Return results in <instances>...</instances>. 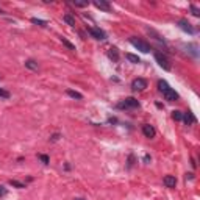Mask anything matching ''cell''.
I'll return each mask as SVG.
<instances>
[{
  "instance_id": "cell-1",
  "label": "cell",
  "mask_w": 200,
  "mask_h": 200,
  "mask_svg": "<svg viewBox=\"0 0 200 200\" xmlns=\"http://www.w3.org/2000/svg\"><path fill=\"white\" fill-rule=\"evenodd\" d=\"M130 44L133 45V47H136L138 50H141L142 53H149L150 50H152V47H150V44H147L145 41H142V39H136V38H130Z\"/></svg>"
},
{
  "instance_id": "cell-2",
  "label": "cell",
  "mask_w": 200,
  "mask_h": 200,
  "mask_svg": "<svg viewBox=\"0 0 200 200\" xmlns=\"http://www.w3.org/2000/svg\"><path fill=\"white\" fill-rule=\"evenodd\" d=\"M155 60H156V63L160 64V67H163L164 70H170V63H169V60H167V56L164 55V53L155 52Z\"/></svg>"
},
{
  "instance_id": "cell-3",
  "label": "cell",
  "mask_w": 200,
  "mask_h": 200,
  "mask_svg": "<svg viewBox=\"0 0 200 200\" xmlns=\"http://www.w3.org/2000/svg\"><path fill=\"white\" fill-rule=\"evenodd\" d=\"M88 33L92 36L94 39H97V41L106 39V33H105L103 30H100V28H95V27H89V28H88Z\"/></svg>"
},
{
  "instance_id": "cell-4",
  "label": "cell",
  "mask_w": 200,
  "mask_h": 200,
  "mask_svg": "<svg viewBox=\"0 0 200 200\" xmlns=\"http://www.w3.org/2000/svg\"><path fill=\"white\" fill-rule=\"evenodd\" d=\"M119 108H139V102L134 97H127L122 103H119Z\"/></svg>"
},
{
  "instance_id": "cell-5",
  "label": "cell",
  "mask_w": 200,
  "mask_h": 200,
  "mask_svg": "<svg viewBox=\"0 0 200 200\" xmlns=\"http://www.w3.org/2000/svg\"><path fill=\"white\" fill-rule=\"evenodd\" d=\"M145 88H147V81L144 78H134L131 81V89L133 91H144Z\"/></svg>"
},
{
  "instance_id": "cell-6",
  "label": "cell",
  "mask_w": 200,
  "mask_h": 200,
  "mask_svg": "<svg viewBox=\"0 0 200 200\" xmlns=\"http://www.w3.org/2000/svg\"><path fill=\"white\" fill-rule=\"evenodd\" d=\"M178 27L183 31H186V33H189V34H195V28L192 25H191L188 21H185V19H181V21H178Z\"/></svg>"
},
{
  "instance_id": "cell-7",
  "label": "cell",
  "mask_w": 200,
  "mask_h": 200,
  "mask_svg": "<svg viewBox=\"0 0 200 200\" xmlns=\"http://www.w3.org/2000/svg\"><path fill=\"white\" fill-rule=\"evenodd\" d=\"M142 133H144V136H145V138H149V139L155 138V134H156L155 128H153V125H150V124H145V125H142Z\"/></svg>"
},
{
  "instance_id": "cell-8",
  "label": "cell",
  "mask_w": 200,
  "mask_h": 200,
  "mask_svg": "<svg viewBox=\"0 0 200 200\" xmlns=\"http://www.w3.org/2000/svg\"><path fill=\"white\" fill-rule=\"evenodd\" d=\"M163 95H164V98L169 100V102H175V100H178V92H175L172 88L166 89L164 92H163Z\"/></svg>"
},
{
  "instance_id": "cell-9",
  "label": "cell",
  "mask_w": 200,
  "mask_h": 200,
  "mask_svg": "<svg viewBox=\"0 0 200 200\" xmlns=\"http://www.w3.org/2000/svg\"><path fill=\"white\" fill-rule=\"evenodd\" d=\"M94 5L102 11H111V5L106 2V0H94Z\"/></svg>"
},
{
  "instance_id": "cell-10",
  "label": "cell",
  "mask_w": 200,
  "mask_h": 200,
  "mask_svg": "<svg viewBox=\"0 0 200 200\" xmlns=\"http://www.w3.org/2000/svg\"><path fill=\"white\" fill-rule=\"evenodd\" d=\"M181 121H183L186 125H192V124H195V117L191 111H186V113H183V119Z\"/></svg>"
},
{
  "instance_id": "cell-11",
  "label": "cell",
  "mask_w": 200,
  "mask_h": 200,
  "mask_svg": "<svg viewBox=\"0 0 200 200\" xmlns=\"http://www.w3.org/2000/svg\"><path fill=\"white\" fill-rule=\"evenodd\" d=\"M163 183H164L167 188H175L177 185V178L174 175H166L164 178H163Z\"/></svg>"
},
{
  "instance_id": "cell-12",
  "label": "cell",
  "mask_w": 200,
  "mask_h": 200,
  "mask_svg": "<svg viewBox=\"0 0 200 200\" xmlns=\"http://www.w3.org/2000/svg\"><path fill=\"white\" fill-rule=\"evenodd\" d=\"M25 67L27 69H30V70H38V63H36L34 60H27L25 61Z\"/></svg>"
},
{
  "instance_id": "cell-13",
  "label": "cell",
  "mask_w": 200,
  "mask_h": 200,
  "mask_svg": "<svg viewBox=\"0 0 200 200\" xmlns=\"http://www.w3.org/2000/svg\"><path fill=\"white\" fill-rule=\"evenodd\" d=\"M108 56H110L113 61H119V52H117L116 47H111L110 52H108Z\"/></svg>"
},
{
  "instance_id": "cell-14",
  "label": "cell",
  "mask_w": 200,
  "mask_h": 200,
  "mask_svg": "<svg viewBox=\"0 0 200 200\" xmlns=\"http://www.w3.org/2000/svg\"><path fill=\"white\" fill-rule=\"evenodd\" d=\"M125 58L128 60L130 63H133V64H138V63H141V60H139V56H136V55H133V53H127L125 55Z\"/></svg>"
},
{
  "instance_id": "cell-15",
  "label": "cell",
  "mask_w": 200,
  "mask_h": 200,
  "mask_svg": "<svg viewBox=\"0 0 200 200\" xmlns=\"http://www.w3.org/2000/svg\"><path fill=\"white\" fill-rule=\"evenodd\" d=\"M63 21H64L67 25H70V27L75 25V19H74V17H72L70 14H64V16H63Z\"/></svg>"
},
{
  "instance_id": "cell-16",
  "label": "cell",
  "mask_w": 200,
  "mask_h": 200,
  "mask_svg": "<svg viewBox=\"0 0 200 200\" xmlns=\"http://www.w3.org/2000/svg\"><path fill=\"white\" fill-rule=\"evenodd\" d=\"M67 95L72 97V98H77V100H81V98H83V95H81L80 92H77V91H72V89H67Z\"/></svg>"
},
{
  "instance_id": "cell-17",
  "label": "cell",
  "mask_w": 200,
  "mask_h": 200,
  "mask_svg": "<svg viewBox=\"0 0 200 200\" xmlns=\"http://www.w3.org/2000/svg\"><path fill=\"white\" fill-rule=\"evenodd\" d=\"M170 86L167 85V81H164V80H160L158 81V89H160V92H164L166 89H169Z\"/></svg>"
},
{
  "instance_id": "cell-18",
  "label": "cell",
  "mask_w": 200,
  "mask_h": 200,
  "mask_svg": "<svg viewBox=\"0 0 200 200\" xmlns=\"http://www.w3.org/2000/svg\"><path fill=\"white\" fill-rule=\"evenodd\" d=\"M31 22H33V24H36V25H39V27H47V21L38 19V17H33V19H31Z\"/></svg>"
},
{
  "instance_id": "cell-19",
  "label": "cell",
  "mask_w": 200,
  "mask_h": 200,
  "mask_svg": "<svg viewBox=\"0 0 200 200\" xmlns=\"http://www.w3.org/2000/svg\"><path fill=\"white\" fill-rule=\"evenodd\" d=\"M10 185L14 186V188H17V189H24L25 188V185L21 183V181H17V180H10Z\"/></svg>"
},
{
  "instance_id": "cell-20",
  "label": "cell",
  "mask_w": 200,
  "mask_h": 200,
  "mask_svg": "<svg viewBox=\"0 0 200 200\" xmlns=\"http://www.w3.org/2000/svg\"><path fill=\"white\" fill-rule=\"evenodd\" d=\"M172 119L174 121H181L183 119V113L181 111H172Z\"/></svg>"
},
{
  "instance_id": "cell-21",
  "label": "cell",
  "mask_w": 200,
  "mask_h": 200,
  "mask_svg": "<svg viewBox=\"0 0 200 200\" xmlns=\"http://www.w3.org/2000/svg\"><path fill=\"white\" fill-rule=\"evenodd\" d=\"M61 42L64 44V45H66V47H67L69 50H75V45H74V44H70V42H69V41H67L66 38H61Z\"/></svg>"
},
{
  "instance_id": "cell-22",
  "label": "cell",
  "mask_w": 200,
  "mask_h": 200,
  "mask_svg": "<svg viewBox=\"0 0 200 200\" xmlns=\"http://www.w3.org/2000/svg\"><path fill=\"white\" fill-rule=\"evenodd\" d=\"M191 13H192L195 17H198V16H200V10H198L197 6H194V5H191Z\"/></svg>"
},
{
  "instance_id": "cell-23",
  "label": "cell",
  "mask_w": 200,
  "mask_h": 200,
  "mask_svg": "<svg viewBox=\"0 0 200 200\" xmlns=\"http://www.w3.org/2000/svg\"><path fill=\"white\" fill-rule=\"evenodd\" d=\"M0 97H2V98H10V92L5 91L3 88H0Z\"/></svg>"
},
{
  "instance_id": "cell-24",
  "label": "cell",
  "mask_w": 200,
  "mask_h": 200,
  "mask_svg": "<svg viewBox=\"0 0 200 200\" xmlns=\"http://www.w3.org/2000/svg\"><path fill=\"white\" fill-rule=\"evenodd\" d=\"M39 160L44 163V164H49V163H50V160H49L47 155H39Z\"/></svg>"
},
{
  "instance_id": "cell-25",
  "label": "cell",
  "mask_w": 200,
  "mask_h": 200,
  "mask_svg": "<svg viewBox=\"0 0 200 200\" xmlns=\"http://www.w3.org/2000/svg\"><path fill=\"white\" fill-rule=\"evenodd\" d=\"M3 195H6V188L0 185V197H3Z\"/></svg>"
},
{
  "instance_id": "cell-26",
  "label": "cell",
  "mask_w": 200,
  "mask_h": 200,
  "mask_svg": "<svg viewBox=\"0 0 200 200\" xmlns=\"http://www.w3.org/2000/svg\"><path fill=\"white\" fill-rule=\"evenodd\" d=\"M75 6H88V2H74Z\"/></svg>"
},
{
  "instance_id": "cell-27",
  "label": "cell",
  "mask_w": 200,
  "mask_h": 200,
  "mask_svg": "<svg viewBox=\"0 0 200 200\" xmlns=\"http://www.w3.org/2000/svg\"><path fill=\"white\" fill-rule=\"evenodd\" d=\"M50 139H52L53 142H55V141H58V139H60V133H55V134H53V136H52Z\"/></svg>"
},
{
  "instance_id": "cell-28",
  "label": "cell",
  "mask_w": 200,
  "mask_h": 200,
  "mask_svg": "<svg viewBox=\"0 0 200 200\" xmlns=\"http://www.w3.org/2000/svg\"><path fill=\"white\" fill-rule=\"evenodd\" d=\"M144 161H145V164H149V163H150V156L145 155V156H144Z\"/></svg>"
},
{
  "instance_id": "cell-29",
  "label": "cell",
  "mask_w": 200,
  "mask_h": 200,
  "mask_svg": "<svg viewBox=\"0 0 200 200\" xmlns=\"http://www.w3.org/2000/svg\"><path fill=\"white\" fill-rule=\"evenodd\" d=\"M188 178H189V180H192V178H194L192 174H186V180H188Z\"/></svg>"
},
{
  "instance_id": "cell-30",
  "label": "cell",
  "mask_w": 200,
  "mask_h": 200,
  "mask_svg": "<svg viewBox=\"0 0 200 200\" xmlns=\"http://www.w3.org/2000/svg\"><path fill=\"white\" fill-rule=\"evenodd\" d=\"M74 200H85V198H81V197H77V198H74Z\"/></svg>"
}]
</instances>
